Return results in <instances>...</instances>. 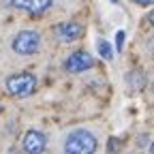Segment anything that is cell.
Here are the masks:
<instances>
[{"label":"cell","instance_id":"cell-9","mask_svg":"<svg viewBox=\"0 0 154 154\" xmlns=\"http://www.w3.org/2000/svg\"><path fill=\"white\" fill-rule=\"evenodd\" d=\"M122 45H124V32L118 30L116 32V47H118V51H122Z\"/></svg>","mask_w":154,"mask_h":154},{"label":"cell","instance_id":"cell-12","mask_svg":"<svg viewBox=\"0 0 154 154\" xmlns=\"http://www.w3.org/2000/svg\"><path fill=\"white\" fill-rule=\"evenodd\" d=\"M111 2H118V0H111Z\"/></svg>","mask_w":154,"mask_h":154},{"label":"cell","instance_id":"cell-8","mask_svg":"<svg viewBox=\"0 0 154 154\" xmlns=\"http://www.w3.org/2000/svg\"><path fill=\"white\" fill-rule=\"evenodd\" d=\"M96 49H99V54L105 58V60H111V58H113V54H111V45L105 41V38H99V41H96Z\"/></svg>","mask_w":154,"mask_h":154},{"label":"cell","instance_id":"cell-11","mask_svg":"<svg viewBox=\"0 0 154 154\" xmlns=\"http://www.w3.org/2000/svg\"><path fill=\"white\" fill-rule=\"evenodd\" d=\"M137 2L143 5V7H150V5H152V0H137Z\"/></svg>","mask_w":154,"mask_h":154},{"label":"cell","instance_id":"cell-2","mask_svg":"<svg viewBox=\"0 0 154 154\" xmlns=\"http://www.w3.org/2000/svg\"><path fill=\"white\" fill-rule=\"evenodd\" d=\"M7 92L11 96H17V99H24V96H30L36 88V77L32 73H17L11 75L7 79Z\"/></svg>","mask_w":154,"mask_h":154},{"label":"cell","instance_id":"cell-3","mask_svg":"<svg viewBox=\"0 0 154 154\" xmlns=\"http://www.w3.org/2000/svg\"><path fill=\"white\" fill-rule=\"evenodd\" d=\"M11 47L19 56H30L41 47V34L34 32V30H22V32H17L15 38L11 41Z\"/></svg>","mask_w":154,"mask_h":154},{"label":"cell","instance_id":"cell-4","mask_svg":"<svg viewBox=\"0 0 154 154\" xmlns=\"http://www.w3.org/2000/svg\"><path fill=\"white\" fill-rule=\"evenodd\" d=\"M92 66H94V58L88 51H82V49L69 54V58L64 60V71L66 73H84Z\"/></svg>","mask_w":154,"mask_h":154},{"label":"cell","instance_id":"cell-1","mask_svg":"<svg viewBox=\"0 0 154 154\" xmlns=\"http://www.w3.org/2000/svg\"><path fill=\"white\" fill-rule=\"evenodd\" d=\"M96 137L86 131V128H77L66 135L64 139V154H94L96 152Z\"/></svg>","mask_w":154,"mask_h":154},{"label":"cell","instance_id":"cell-7","mask_svg":"<svg viewBox=\"0 0 154 154\" xmlns=\"http://www.w3.org/2000/svg\"><path fill=\"white\" fill-rule=\"evenodd\" d=\"M11 5L15 9H22V11H28L32 15H38V13L47 11L54 5V0H11Z\"/></svg>","mask_w":154,"mask_h":154},{"label":"cell","instance_id":"cell-5","mask_svg":"<svg viewBox=\"0 0 154 154\" xmlns=\"http://www.w3.org/2000/svg\"><path fill=\"white\" fill-rule=\"evenodd\" d=\"M22 148L26 154H41L47 148V137L41 131H28L22 139Z\"/></svg>","mask_w":154,"mask_h":154},{"label":"cell","instance_id":"cell-10","mask_svg":"<svg viewBox=\"0 0 154 154\" xmlns=\"http://www.w3.org/2000/svg\"><path fill=\"white\" fill-rule=\"evenodd\" d=\"M109 152H116V139L109 141Z\"/></svg>","mask_w":154,"mask_h":154},{"label":"cell","instance_id":"cell-6","mask_svg":"<svg viewBox=\"0 0 154 154\" xmlns=\"http://www.w3.org/2000/svg\"><path fill=\"white\" fill-rule=\"evenodd\" d=\"M84 34V26L77 22H64L56 26V36L60 43H73Z\"/></svg>","mask_w":154,"mask_h":154}]
</instances>
